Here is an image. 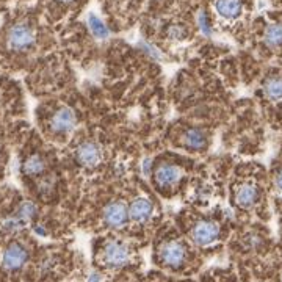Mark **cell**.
Instances as JSON below:
<instances>
[{
	"mask_svg": "<svg viewBox=\"0 0 282 282\" xmlns=\"http://www.w3.org/2000/svg\"><path fill=\"white\" fill-rule=\"evenodd\" d=\"M130 259V251L129 246L123 241H116L111 240L105 245L104 248V254H102V260L104 264L110 268H121L124 267Z\"/></svg>",
	"mask_w": 282,
	"mask_h": 282,
	"instance_id": "1",
	"label": "cell"
},
{
	"mask_svg": "<svg viewBox=\"0 0 282 282\" xmlns=\"http://www.w3.org/2000/svg\"><path fill=\"white\" fill-rule=\"evenodd\" d=\"M35 44V33L27 24H16L8 33V46L13 50H25Z\"/></svg>",
	"mask_w": 282,
	"mask_h": 282,
	"instance_id": "2",
	"label": "cell"
},
{
	"mask_svg": "<svg viewBox=\"0 0 282 282\" xmlns=\"http://www.w3.org/2000/svg\"><path fill=\"white\" fill-rule=\"evenodd\" d=\"M219 237V226L213 221H199L191 229V240L199 246H209Z\"/></svg>",
	"mask_w": 282,
	"mask_h": 282,
	"instance_id": "3",
	"label": "cell"
},
{
	"mask_svg": "<svg viewBox=\"0 0 282 282\" xmlns=\"http://www.w3.org/2000/svg\"><path fill=\"white\" fill-rule=\"evenodd\" d=\"M27 259H29V252L22 245L11 243L2 254V267L10 271L19 270L21 267H24Z\"/></svg>",
	"mask_w": 282,
	"mask_h": 282,
	"instance_id": "4",
	"label": "cell"
},
{
	"mask_svg": "<svg viewBox=\"0 0 282 282\" xmlns=\"http://www.w3.org/2000/svg\"><path fill=\"white\" fill-rule=\"evenodd\" d=\"M129 209L123 201H115L104 209V221L111 228H121L127 223Z\"/></svg>",
	"mask_w": 282,
	"mask_h": 282,
	"instance_id": "5",
	"label": "cell"
},
{
	"mask_svg": "<svg viewBox=\"0 0 282 282\" xmlns=\"http://www.w3.org/2000/svg\"><path fill=\"white\" fill-rule=\"evenodd\" d=\"M185 248L179 241H168L162 248H160V259L163 264L170 267H179L182 265V262L185 260Z\"/></svg>",
	"mask_w": 282,
	"mask_h": 282,
	"instance_id": "6",
	"label": "cell"
},
{
	"mask_svg": "<svg viewBox=\"0 0 282 282\" xmlns=\"http://www.w3.org/2000/svg\"><path fill=\"white\" fill-rule=\"evenodd\" d=\"M75 158L80 165L91 168L100 162V158H102V151H100V148L96 143H93V141H87V143L80 145L77 148Z\"/></svg>",
	"mask_w": 282,
	"mask_h": 282,
	"instance_id": "7",
	"label": "cell"
},
{
	"mask_svg": "<svg viewBox=\"0 0 282 282\" xmlns=\"http://www.w3.org/2000/svg\"><path fill=\"white\" fill-rule=\"evenodd\" d=\"M75 113L69 107H62L50 119V127L53 132L58 133H66L71 132L75 127Z\"/></svg>",
	"mask_w": 282,
	"mask_h": 282,
	"instance_id": "8",
	"label": "cell"
},
{
	"mask_svg": "<svg viewBox=\"0 0 282 282\" xmlns=\"http://www.w3.org/2000/svg\"><path fill=\"white\" fill-rule=\"evenodd\" d=\"M152 215V203L146 198H136L130 204L129 216L136 223H145Z\"/></svg>",
	"mask_w": 282,
	"mask_h": 282,
	"instance_id": "9",
	"label": "cell"
},
{
	"mask_svg": "<svg viewBox=\"0 0 282 282\" xmlns=\"http://www.w3.org/2000/svg\"><path fill=\"white\" fill-rule=\"evenodd\" d=\"M259 199V190L257 187L251 184H243L240 185L235 191V203L241 209H249L252 207Z\"/></svg>",
	"mask_w": 282,
	"mask_h": 282,
	"instance_id": "10",
	"label": "cell"
},
{
	"mask_svg": "<svg viewBox=\"0 0 282 282\" xmlns=\"http://www.w3.org/2000/svg\"><path fill=\"white\" fill-rule=\"evenodd\" d=\"M180 177H182V171L174 165H163L155 171V182L162 187L174 185Z\"/></svg>",
	"mask_w": 282,
	"mask_h": 282,
	"instance_id": "11",
	"label": "cell"
},
{
	"mask_svg": "<svg viewBox=\"0 0 282 282\" xmlns=\"http://www.w3.org/2000/svg\"><path fill=\"white\" fill-rule=\"evenodd\" d=\"M215 10L221 17L235 19L243 11V4H241V0H216Z\"/></svg>",
	"mask_w": 282,
	"mask_h": 282,
	"instance_id": "12",
	"label": "cell"
},
{
	"mask_svg": "<svg viewBox=\"0 0 282 282\" xmlns=\"http://www.w3.org/2000/svg\"><path fill=\"white\" fill-rule=\"evenodd\" d=\"M88 27H90L93 36L97 38V39H107L110 36L108 27L102 21H100V19L96 14H90L88 16Z\"/></svg>",
	"mask_w": 282,
	"mask_h": 282,
	"instance_id": "13",
	"label": "cell"
},
{
	"mask_svg": "<svg viewBox=\"0 0 282 282\" xmlns=\"http://www.w3.org/2000/svg\"><path fill=\"white\" fill-rule=\"evenodd\" d=\"M265 44L270 47L282 46V24H271L265 30Z\"/></svg>",
	"mask_w": 282,
	"mask_h": 282,
	"instance_id": "14",
	"label": "cell"
},
{
	"mask_svg": "<svg viewBox=\"0 0 282 282\" xmlns=\"http://www.w3.org/2000/svg\"><path fill=\"white\" fill-rule=\"evenodd\" d=\"M184 143L191 149H201L206 145V135L198 129H190L184 135Z\"/></svg>",
	"mask_w": 282,
	"mask_h": 282,
	"instance_id": "15",
	"label": "cell"
},
{
	"mask_svg": "<svg viewBox=\"0 0 282 282\" xmlns=\"http://www.w3.org/2000/svg\"><path fill=\"white\" fill-rule=\"evenodd\" d=\"M46 168L44 160L39 157V155H32L25 160L24 163V173L29 176H36V174H41Z\"/></svg>",
	"mask_w": 282,
	"mask_h": 282,
	"instance_id": "16",
	"label": "cell"
},
{
	"mask_svg": "<svg viewBox=\"0 0 282 282\" xmlns=\"http://www.w3.org/2000/svg\"><path fill=\"white\" fill-rule=\"evenodd\" d=\"M264 91L270 100H280L282 99V78H270L264 87Z\"/></svg>",
	"mask_w": 282,
	"mask_h": 282,
	"instance_id": "17",
	"label": "cell"
},
{
	"mask_svg": "<svg viewBox=\"0 0 282 282\" xmlns=\"http://www.w3.org/2000/svg\"><path fill=\"white\" fill-rule=\"evenodd\" d=\"M36 213V207H35V204H32V203H24L21 207L17 209V212L14 213V216L16 218H19V219H22V221H27L33 216Z\"/></svg>",
	"mask_w": 282,
	"mask_h": 282,
	"instance_id": "18",
	"label": "cell"
},
{
	"mask_svg": "<svg viewBox=\"0 0 282 282\" xmlns=\"http://www.w3.org/2000/svg\"><path fill=\"white\" fill-rule=\"evenodd\" d=\"M198 25H199V30L203 32V35H206V36L212 35V27L209 22V17H207L206 11H203V10L198 13Z\"/></svg>",
	"mask_w": 282,
	"mask_h": 282,
	"instance_id": "19",
	"label": "cell"
},
{
	"mask_svg": "<svg viewBox=\"0 0 282 282\" xmlns=\"http://www.w3.org/2000/svg\"><path fill=\"white\" fill-rule=\"evenodd\" d=\"M24 224H25V221L19 219V218H16V216H13V218L7 219L5 223L2 224V229H4L5 232H14V231H17V229H21Z\"/></svg>",
	"mask_w": 282,
	"mask_h": 282,
	"instance_id": "20",
	"label": "cell"
},
{
	"mask_svg": "<svg viewBox=\"0 0 282 282\" xmlns=\"http://www.w3.org/2000/svg\"><path fill=\"white\" fill-rule=\"evenodd\" d=\"M139 49H143L149 57H152V58H155V60H160L162 58V53H160V50L158 49H155L154 46H151L149 43H146V41H141L139 43Z\"/></svg>",
	"mask_w": 282,
	"mask_h": 282,
	"instance_id": "21",
	"label": "cell"
},
{
	"mask_svg": "<svg viewBox=\"0 0 282 282\" xmlns=\"http://www.w3.org/2000/svg\"><path fill=\"white\" fill-rule=\"evenodd\" d=\"M168 35H170V38H171V39H176V41L179 39V41H180V39H184V38L187 36V32H185V29H184V27L174 25V27H171V29H170Z\"/></svg>",
	"mask_w": 282,
	"mask_h": 282,
	"instance_id": "22",
	"label": "cell"
},
{
	"mask_svg": "<svg viewBox=\"0 0 282 282\" xmlns=\"http://www.w3.org/2000/svg\"><path fill=\"white\" fill-rule=\"evenodd\" d=\"M100 280H102V276H100L97 271H93L88 277V282H100Z\"/></svg>",
	"mask_w": 282,
	"mask_h": 282,
	"instance_id": "23",
	"label": "cell"
},
{
	"mask_svg": "<svg viewBox=\"0 0 282 282\" xmlns=\"http://www.w3.org/2000/svg\"><path fill=\"white\" fill-rule=\"evenodd\" d=\"M149 165H151V158H146V160H145V163H143V171H145V174H146V176H148V174H149V171H151V166H149Z\"/></svg>",
	"mask_w": 282,
	"mask_h": 282,
	"instance_id": "24",
	"label": "cell"
},
{
	"mask_svg": "<svg viewBox=\"0 0 282 282\" xmlns=\"http://www.w3.org/2000/svg\"><path fill=\"white\" fill-rule=\"evenodd\" d=\"M276 187H277V190L279 191H282V171L277 174V177H276Z\"/></svg>",
	"mask_w": 282,
	"mask_h": 282,
	"instance_id": "25",
	"label": "cell"
},
{
	"mask_svg": "<svg viewBox=\"0 0 282 282\" xmlns=\"http://www.w3.org/2000/svg\"><path fill=\"white\" fill-rule=\"evenodd\" d=\"M35 231H36V234H39V235H46V231H44L43 228H39V226H36Z\"/></svg>",
	"mask_w": 282,
	"mask_h": 282,
	"instance_id": "26",
	"label": "cell"
}]
</instances>
